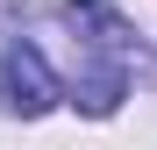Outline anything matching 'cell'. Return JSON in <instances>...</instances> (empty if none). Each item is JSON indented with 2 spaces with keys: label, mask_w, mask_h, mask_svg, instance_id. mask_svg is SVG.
Masks as SVG:
<instances>
[{
  "label": "cell",
  "mask_w": 157,
  "mask_h": 150,
  "mask_svg": "<svg viewBox=\"0 0 157 150\" xmlns=\"http://www.w3.org/2000/svg\"><path fill=\"white\" fill-rule=\"evenodd\" d=\"M64 100V79L50 71V57L36 43H7V57H0V107L7 114H21V121H36V114H50Z\"/></svg>",
  "instance_id": "cell-1"
},
{
  "label": "cell",
  "mask_w": 157,
  "mask_h": 150,
  "mask_svg": "<svg viewBox=\"0 0 157 150\" xmlns=\"http://www.w3.org/2000/svg\"><path fill=\"white\" fill-rule=\"evenodd\" d=\"M121 93H128V71H121V57L93 64V71H78V79L64 86V100H71L78 114H114V107H121Z\"/></svg>",
  "instance_id": "cell-2"
}]
</instances>
